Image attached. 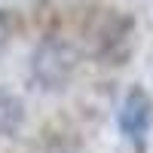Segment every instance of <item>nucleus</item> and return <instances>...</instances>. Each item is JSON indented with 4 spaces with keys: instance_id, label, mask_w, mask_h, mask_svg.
Returning a JSON list of instances; mask_svg holds the SVG:
<instances>
[{
    "instance_id": "obj_1",
    "label": "nucleus",
    "mask_w": 153,
    "mask_h": 153,
    "mask_svg": "<svg viewBox=\"0 0 153 153\" xmlns=\"http://www.w3.org/2000/svg\"><path fill=\"white\" fill-rule=\"evenodd\" d=\"M74 49L58 40V37H49V40H43L40 46H37L34 52V80L46 86V89H58L68 83V76L74 71Z\"/></svg>"
},
{
    "instance_id": "obj_2",
    "label": "nucleus",
    "mask_w": 153,
    "mask_h": 153,
    "mask_svg": "<svg viewBox=\"0 0 153 153\" xmlns=\"http://www.w3.org/2000/svg\"><path fill=\"white\" fill-rule=\"evenodd\" d=\"M117 123H120V129H123V135L129 138V141L141 144L147 129H150V101H147V95L138 92V89L129 92L126 101H123V107H120Z\"/></svg>"
},
{
    "instance_id": "obj_3",
    "label": "nucleus",
    "mask_w": 153,
    "mask_h": 153,
    "mask_svg": "<svg viewBox=\"0 0 153 153\" xmlns=\"http://www.w3.org/2000/svg\"><path fill=\"white\" fill-rule=\"evenodd\" d=\"M19 123H22V101L6 95V92H0V135L16 132Z\"/></svg>"
},
{
    "instance_id": "obj_4",
    "label": "nucleus",
    "mask_w": 153,
    "mask_h": 153,
    "mask_svg": "<svg viewBox=\"0 0 153 153\" xmlns=\"http://www.w3.org/2000/svg\"><path fill=\"white\" fill-rule=\"evenodd\" d=\"M6 37H9V25H6V19H3V12H0V46L6 43Z\"/></svg>"
}]
</instances>
